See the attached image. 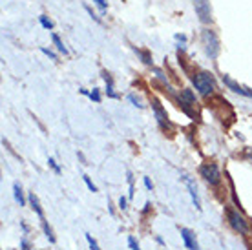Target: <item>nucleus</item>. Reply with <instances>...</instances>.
I'll use <instances>...</instances> for the list:
<instances>
[{
  "label": "nucleus",
  "mask_w": 252,
  "mask_h": 250,
  "mask_svg": "<svg viewBox=\"0 0 252 250\" xmlns=\"http://www.w3.org/2000/svg\"><path fill=\"white\" fill-rule=\"evenodd\" d=\"M95 4H97V6H99V8L101 9H106V6H108V2H106V0H94Z\"/></svg>",
  "instance_id": "nucleus-26"
},
{
  "label": "nucleus",
  "mask_w": 252,
  "mask_h": 250,
  "mask_svg": "<svg viewBox=\"0 0 252 250\" xmlns=\"http://www.w3.org/2000/svg\"><path fill=\"white\" fill-rule=\"evenodd\" d=\"M227 218H229L230 227L234 228L236 232H239V234H247V232H249V223L245 221V218L239 212L229 210L227 212Z\"/></svg>",
  "instance_id": "nucleus-5"
},
{
  "label": "nucleus",
  "mask_w": 252,
  "mask_h": 250,
  "mask_svg": "<svg viewBox=\"0 0 252 250\" xmlns=\"http://www.w3.org/2000/svg\"><path fill=\"white\" fill-rule=\"evenodd\" d=\"M179 102H181V106L185 108V111L192 115V109H190V106H192V104H196V97H194V94H192V90L185 88V90L181 92V99H179Z\"/></svg>",
  "instance_id": "nucleus-8"
},
{
  "label": "nucleus",
  "mask_w": 252,
  "mask_h": 250,
  "mask_svg": "<svg viewBox=\"0 0 252 250\" xmlns=\"http://www.w3.org/2000/svg\"><path fill=\"white\" fill-rule=\"evenodd\" d=\"M223 82H225V84H227V86H229L234 94H239V95H243V97H251L252 99V90L239 86L236 80H234V78H230L229 75H223Z\"/></svg>",
  "instance_id": "nucleus-7"
},
{
  "label": "nucleus",
  "mask_w": 252,
  "mask_h": 250,
  "mask_svg": "<svg viewBox=\"0 0 252 250\" xmlns=\"http://www.w3.org/2000/svg\"><path fill=\"white\" fill-rule=\"evenodd\" d=\"M179 232H181V237L183 241H185V247L189 250H201L199 249V245H197V239H196V234L190 230V228H179Z\"/></svg>",
  "instance_id": "nucleus-6"
},
{
  "label": "nucleus",
  "mask_w": 252,
  "mask_h": 250,
  "mask_svg": "<svg viewBox=\"0 0 252 250\" xmlns=\"http://www.w3.org/2000/svg\"><path fill=\"white\" fill-rule=\"evenodd\" d=\"M51 39H53V42H55V46H57V49H59L61 53L68 55V47L64 46V42H63V40H61V37H59L57 33H53V35H51Z\"/></svg>",
  "instance_id": "nucleus-15"
},
{
  "label": "nucleus",
  "mask_w": 252,
  "mask_h": 250,
  "mask_svg": "<svg viewBox=\"0 0 252 250\" xmlns=\"http://www.w3.org/2000/svg\"><path fill=\"white\" fill-rule=\"evenodd\" d=\"M199 173H201V177L206 181V183H210L212 187H216V185H220L221 181V172L220 168L216 166L214 163H205L201 164V168H199Z\"/></svg>",
  "instance_id": "nucleus-3"
},
{
  "label": "nucleus",
  "mask_w": 252,
  "mask_h": 250,
  "mask_svg": "<svg viewBox=\"0 0 252 250\" xmlns=\"http://www.w3.org/2000/svg\"><path fill=\"white\" fill-rule=\"evenodd\" d=\"M13 196H15L16 204L24 206V194H22V188H20V185H18V183H15V185H13Z\"/></svg>",
  "instance_id": "nucleus-13"
},
{
  "label": "nucleus",
  "mask_w": 252,
  "mask_h": 250,
  "mask_svg": "<svg viewBox=\"0 0 252 250\" xmlns=\"http://www.w3.org/2000/svg\"><path fill=\"white\" fill-rule=\"evenodd\" d=\"M42 230H44V234H46L47 241H49V243H55V235H53V230H51V227L47 225L46 219H42Z\"/></svg>",
  "instance_id": "nucleus-14"
},
{
  "label": "nucleus",
  "mask_w": 252,
  "mask_h": 250,
  "mask_svg": "<svg viewBox=\"0 0 252 250\" xmlns=\"http://www.w3.org/2000/svg\"><path fill=\"white\" fill-rule=\"evenodd\" d=\"M183 181L187 183V187H189V192H190V196H192V201H194V204H196V208L197 210H201V201H199V196H197V188L196 185H194V181L190 179V177H183Z\"/></svg>",
  "instance_id": "nucleus-10"
},
{
  "label": "nucleus",
  "mask_w": 252,
  "mask_h": 250,
  "mask_svg": "<svg viewBox=\"0 0 252 250\" xmlns=\"http://www.w3.org/2000/svg\"><path fill=\"white\" fill-rule=\"evenodd\" d=\"M47 163H49V166L55 170V173H61V166L55 163V159H51V157H49V159H47Z\"/></svg>",
  "instance_id": "nucleus-24"
},
{
  "label": "nucleus",
  "mask_w": 252,
  "mask_h": 250,
  "mask_svg": "<svg viewBox=\"0 0 252 250\" xmlns=\"http://www.w3.org/2000/svg\"><path fill=\"white\" fill-rule=\"evenodd\" d=\"M20 249L22 250H32V245H30V241H28L26 237H22V241H20Z\"/></svg>",
  "instance_id": "nucleus-25"
},
{
  "label": "nucleus",
  "mask_w": 252,
  "mask_h": 250,
  "mask_svg": "<svg viewBox=\"0 0 252 250\" xmlns=\"http://www.w3.org/2000/svg\"><path fill=\"white\" fill-rule=\"evenodd\" d=\"M192 80H194V86L199 92V95H203V97H208L216 90V78L208 71H199V73H196V77L192 78Z\"/></svg>",
  "instance_id": "nucleus-1"
},
{
  "label": "nucleus",
  "mask_w": 252,
  "mask_h": 250,
  "mask_svg": "<svg viewBox=\"0 0 252 250\" xmlns=\"http://www.w3.org/2000/svg\"><path fill=\"white\" fill-rule=\"evenodd\" d=\"M201 42L205 46V53L210 57V59H216L220 55V39L218 35L212 31V30H203L201 33Z\"/></svg>",
  "instance_id": "nucleus-2"
},
{
  "label": "nucleus",
  "mask_w": 252,
  "mask_h": 250,
  "mask_svg": "<svg viewBox=\"0 0 252 250\" xmlns=\"http://www.w3.org/2000/svg\"><path fill=\"white\" fill-rule=\"evenodd\" d=\"M142 181H144V187H146V190H154V185H152V181H150L148 177H142Z\"/></svg>",
  "instance_id": "nucleus-27"
},
{
  "label": "nucleus",
  "mask_w": 252,
  "mask_h": 250,
  "mask_svg": "<svg viewBox=\"0 0 252 250\" xmlns=\"http://www.w3.org/2000/svg\"><path fill=\"white\" fill-rule=\"evenodd\" d=\"M128 245H130V249H132V250H141V249H139V243L135 241L134 235H128Z\"/></svg>",
  "instance_id": "nucleus-19"
},
{
  "label": "nucleus",
  "mask_w": 252,
  "mask_h": 250,
  "mask_svg": "<svg viewBox=\"0 0 252 250\" xmlns=\"http://www.w3.org/2000/svg\"><path fill=\"white\" fill-rule=\"evenodd\" d=\"M84 235H86V241H88V245H90V249H92V250H99V245H97V241H95L94 237H92L90 234H84Z\"/></svg>",
  "instance_id": "nucleus-17"
},
{
  "label": "nucleus",
  "mask_w": 252,
  "mask_h": 250,
  "mask_svg": "<svg viewBox=\"0 0 252 250\" xmlns=\"http://www.w3.org/2000/svg\"><path fill=\"white\" fill-rule=\"evenodd\" d=\"M40 24H42V28H46V30H53V22L51 20H47V16H40Z\"/></svg>",
  "instance_id": "nucleus-16"
},
{
  "label": "nucleus",
  "mask_w": 252,
  "mask_h": 250,
  "mask_svg": "<svg viewBox=\"0 0 252 250\" xmlns=\"http://www.w3.org/2000/svg\"><path fill=\"white\" fill-rule=\"evenodd\" d=\"M40 51H42V53H44V55H47V57H49L51 61H57V55L53 53L51 49H47V47H40Z\"/></svg>",
  "instance_id": "nucleus-22"
},
{
  "label": "nucleus",
  "mask_w": 252,
  "mask_h": 250,
  "mask_svg": "<svg viewBox=\"0 0 252 250\" xmlns=\"http://www.w3.org/2000/svg\"><path fill=\"white\" fill-rule=\"evenodd\" d=\"M82 179H84V183H86V187L90 188V192H97V187H95L94 183H92V179H90L88 175H82Z\"/></svg>",
  "instance_id": "nucleus-20"
},
{
  "label": "nucleus",
  "mask_w": 252,
  "mask_h": 250,
  "mask_svg": "<svg viewBox=\"0 0 252 250\" xmlns=\"http://www.w3.org/2000/svg\"><path fill=\"white\" fill-rule=\"evenodd\" d=\"M103 77H104V80H106V94H108V97H117V94L113 92V80H111V77L106 73V71H103Z\"/></svg>",
  "instance_id": "nucleus-12"
},
{
  "label": "nucleus",
  "mask_w": 252,
  "mask_h": 250,
  "mask_svg": "<svg viewBox=\"0 0 252 250\" xmlns=\"http://www.w3.org/2000/svg\"><path fill=\"white\" fill-rule=\"evenodd\" d=\"M90 97H92V101L101 102V94H99V90H97V88H94V92H90Z\"/></svg>",
  "instance_id": "nucleus-21"
},
{
  "label": "nucleus",
  "mask_w": 252,
  "mask_h": 250,
  "mask_svg": "<svg viewBox=\"0 0 252 250\" xmlns=\"http://www.w3.org/2000/svg\"><path fill=\"white\" fill-rule=\"evenodd\" d=\"M128 99H130V101L134 102V106H137V108H142V106H144V104H141V101H139V99H137V97H135L134 94H130V95H128Z\"/></svg>",
  "instance_id": "nucleus-23"
},
{
  "label": "nucleus",
  "mask_w": 252,
  "mask_h": 250,
  "mask_svg": "<svg viewBox=\"0 0 252 250\" xmlns=\"http://www.w3.org/2000/svg\"><path fill=\"white\" fill-rule=\"evenodd\" d=\"M30 204H32L33 212H35V214H37L40 219H44V212H42V208H40L39 197L35 196V194H30Z\"/></svg>",
  "instance_id": "nucleus-11"
},
{
  "label": "nucleus",
  "mask_w": 252,
  "mask_h": 250,
  "mask_svg": "<svg viewBox=\"0 0 252 250\" xmlns=\"http://www.w3.org/2000/svg\"><path fill=\"white\" fill-rule=\"evenodd\" d=\"M135 53L141 57L142 62H144V64H152V59H150V55H148V53H144V51H139V49H135Z\"/></svg>",
  "instance_id": "nucleus-18"
},
{
  "label": "nucleus",
  "mask_w": 252,
  "mask_h": 250,
  "mask_svg": "<svg viewBox=\"0 0 252 250\" xmlns=\"http://www.w3.org/2000/svg\"><path fill=\"white\" fill-rule=\"evenodd\" d=\"M152 108H154V111H156V117H158L159 125L163 126V128H166L168 126V119H166V111L163 109V106L159 104L158 99H152Z\"/></svg>",
  "instance_id": "nucleus-9"
},
{
  "label": "nucleus",
  "mask_w": 252,
  "mask_h": 250,
  "mask_svg": "<svg viewBox=\"0 0 252 250\" xmlns=\"http://www.w3.org/2000/svg\"><path fill=\"white\" fill-rule=\"evenodd\" d=\"M194 2V9L196 15L203 24L212 22V8H210V0H192Z\"/></svg>",
  "instance_id": "nucleus-4"
},
{
  "label": "nucleus",
  "mask_w": 252,
  "mask_h": 250,
  "mask_svg": "<svg viewBox=\"0 0 252 250\" xmlns=\"http://www.w3.org/2000/svg\"><path fill=\"white\" fill-rule=\"evenodd\" d=\"M119 208H121V210H126V197H121V199H119Z\"/></svg>",
  "instance_id": "nucleus-28"
}]
</instances>
